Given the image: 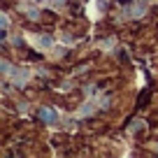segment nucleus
Instances as JSON below:
<instances>
[{
	"label": "nucleus",
	"instance_id": "1",
	"mask_svg": "<svg viewBox=\"0 0 158 158\" xmlns=\"http://www.w3.org/2000/svg\"><path fill=\"white\" fill-rule=\"evenodd\" d=\"M37 118L42 121V123L54 126L56 121H58V114H56V109H51V107H40L37 109Z\"/></svg>",
	"mask_w": 158,
	"mask_h": 158
},
{
	"label": "nucleus",
	"instance_id": "2",
	"mask_svg": "<svg viewBox=\"0 0 158 158\" xmlns=\"http://www.w3.org/2000/svg\"><path fill=\"white\" fill-rule=\"evenodd\" d=\"M12 44H16V47H21V44H23V40H21V37H12Z\"/></svg>",
	"mask_w": 158,
	"mask_h": 158
},
{
	"label": "nucleus",
	"instance_id": "3",
	"mask_svg": "<svg viewBox=\"0 0 158 158\" xmlns=\"http://www.w3.org/2000/svg\"><path fill=\"white\" fill-rule=\"evenodd\" d=\"M0 70H2V72H7V70H10V63H7V60H2V63H0Z\"/></svg>",
	"mask_w": 158,
	"mask_h": 158
},
{
	"label": "nucleus",
	"instance_id": "4",
	"mask_svg": "<svg viewBox=\"0 0 158 158\" xmlns=\"http://www.w3.org/2000/svg\"><path fill=\"white\" fill-rule=\"evenodd\" d=\"M28 2H42V0H28Z\"/></svg>",
	"mask_w": 158,
	"mask_h": 158
}]
</instances>
